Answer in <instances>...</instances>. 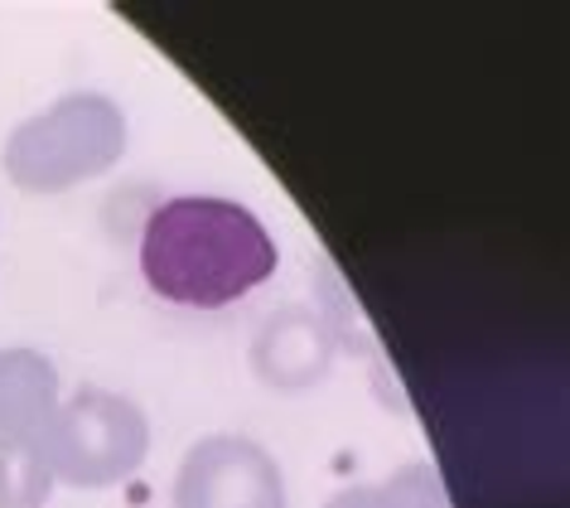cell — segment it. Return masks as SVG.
<instances>
[{
  "mask_svg": "<svg viewBox=\"0 0 570 508\" xmlns=\"http://www.w3.org/2000/svg\"><path fill=\"white\" fill-rule=\"evenodd\" d=\"M281 266L276 237L237 199L179 194L140 228V276L169 305L223 310L266 286Z\"/></svg>",
  "mask_w": 570,
  "mask_h": 508,
  "instance_id": "6da1fadb",
  "label": "cell"
},
{
  "mask_svg": "<svg viewBox=\"0 0 570 508\" xmlns=\"http://www.w3.org/2000/svg\"><path fill=\"white\" fill-rule=\"evenodd\" d=\"M126 136V111L107 92H68L6 136L0 165L24 194H68L117 169Z\"/></svg>",
  "mask_w": 570,
  "mask_h": 508,
  "instance_id": "7a4b0ae2",
  "label": "cell"
},
{
  "mask_svg": "<svg viewBox=\"0 0 570 508\" xmlns=\"http://www.w3.org/2000/svg\"><path fill=\"white\" fill-rule=\"evenodd\" d=\"M53 485L111 489L150 456V417L111 388H78L39 431Z\"/></svg>",
  "mask_w": 570,
  "mask_h": 508,
  "instance_id": "3957f363",
  "label": "cell"
},
{
  "mask_svg": "<svg viewBox=\"0 0 570 508\" xmlns=\"http://www.w3.org/2000/svg\"><path fill=\"white\" fill-rule=\"evenodd\" d=\"M175 508H291L285 475L252 436H204L175 475Z\"/></svg>",
  "mask_w": 570,
  "mask_h": 508,
  "instance_id": "277c9868",
  "label": "cell"
},
{
  "mask_svg": "<svg viewBox=\"0 0 570 508\" xmlns=\"http://www.w3.org/2000/svg\"><path fill=\"white\" fill-rule=\"evenodd\" d=\"M252 373L271 392H309L338 359V330L315 305H285L252 334Z\"/></svg>",
  "mask_w": 570,
  "mask_h": 508,
  "instance_id": "5b68a950",
  "label": "cell"
},
{
  "mask_svg": "<svg viewBox=\"0 0 570 508\" xmlns=\"http://www.w3.org/2000/svg\"><path fill=\"white\" fill-rule=\"evenodd\" d=\"M59 402V369L39 349H0V436L45 431Z\"/></svg>",
  "mask_w": 570,
  "mask_h": 508,
  "instance_id": "8992f818",
  "label": "cell"
},
{
  "mask_svg": "<svg viewBox=\"0 0 570 508\" xmlns=\"http://www.w3.org/2000/svg\"><path fill=\"white\" fill-rule=\"evenodd\" d=\"M53 494V470L35 436H0V508H45Z\"/></svg>",
  "mask_w": 570,
  "mask_h": 508,
  "instance_id": "52a82bcc",
  "label": "cell"
},
{
  "mask_svg": "<svg viewBox=\"0 0 570 508\" xmlns=\"http://www.w3.org/2000/svg\"><path fill=\"white\" fill-rule=\"evenodd\" d=\"M377 489H382V504L387 508H450L445 479H440V470L425 460H411L402 470H392Z\"/></svg>",
  "mask_w": 570,
  "mask_h": 508,
  "instance_id": "ba28073f",
  "label": "cell"
},
{
  "mask_svg": "<svg viewBox=\"0 0 570 508\" xmlns=\"http://www.w3.org/2000/svg\"><path fill=\"white\" fill-rule=\"evenodd\" d=\"M324 508H387V504H382L377 485H348V489L330 494V504H324Z\"/></svg>",
  "mask_w": 570,
  "mask_h": 508,
  "instance_id": "9c48e42d",
  "label": "cell"
}]
</instances>
